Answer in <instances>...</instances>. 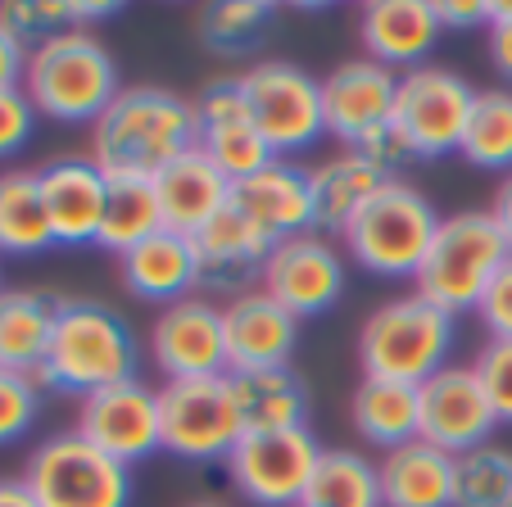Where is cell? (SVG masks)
<instances>
[{"instance_id": "cell-15", "label": "cell", "mask_w": 512, "mask_h": 507, "mask_svg": "<svg viewBox=\"0 0 512 507\" xmlns=\"http://www.w3.org/2000/svg\"><path fill=\"white\" fill-rule=\"evenodd\" d=\"M150 363L164 381H200V376H227L223 349V308L191 295L168 304L150 322Z\"/></svg>"}, {"instance_id": "cell-45", "label": "cell", "mask_w": 512, "mask_h": 507, "mask_svg": "<svg viewBox=\"0 0 512 507\" xmlns=\"http://www.w3.org/2000/svg\"><path fill=\"white\" fill-rule=\"evenodd\" d=\"M490 218L499 222V231L508 236V245H512V173L499 182V191H494V204H490Z\"/></svg>"}, {"instance_id": "cell-38", "label": "cell", "mask_w": 512, "mask_h": 507, "mask_svg": "<svg viewBox=\"0 0 512 507\" xmlns=\"http://www.w3.org/2000/svg\"><path fill=\"white\" fill-rule=\"evenodd\" d=\"M476 376H481L490 408L499 417V426H512V340H485L481 354L472 358Z\"/></svg>"}, {"instance_id": "cell-5", "label": "cell", "mask_w": 512, "mask_h": 507, "mask_svg": "<svg viewBox=\"0 0 512 507\" xmlns=\"http://www.w3.org/2000/svg\"><path fill=\"white\" fill-rule=\"evenodd\" d=\"M512 259L508 236L499 231V222L490 218V209H463L440 218L431 249L422 259V272L413 277L417 295L431 299L445 313H476L490 290V281L499 277V268Z\"/></svg>"}, {"instance_id": "cell-11", "label": "cell", "mask_w": 512, "mask_h": 507, "mask_svg": "<svg viewBox=\"0 0 512 507\" xmlns=\"http://www.w3.org/2000/svg\"><path fill=\"white\" fill-rule=\"evenodd\" d=\"M322 444L309 426L295 431H254L241 435L232 458L223 462L232 489L254 507H304L313 485Z\"/></svg>"}, {"instance_id": "cell-6", "label": "cell", "mask_w": 512, "mask_h": 507, "mask_svg": "<svg viewBox=\"0 0 512 507\" xmlns=\"http://www.w3.org/2000/svg\"><path fill=\"white\" fill-rule=\"evenodd\" d=\"M440 231V213L413 182L395 177L372 195L345 227V254L372 277L404 281L422 272V259Z\"/></svg>"}, {"instance_id": "cell-9", "label": "cell", "mask_w": 512, "mask_h": 507, "mask_svg": "<svg viewBox=\"0 0 512 507\" xmlns=\"http://www.w3.org/2000/svg\"><path fill=\"white\" fill-rule=\"evenodd\" d=\"M245 105H250V123L268 141L277 159L304 154L327 136V118H322V82L304 73L290 59H259L250 73H241Z\"/></svg>"}, {"instance_id": "cell-27", "label": "cell", "mask_w": 512, "mask_h": 507, "mask_svg": "<svg viewBox=\"0 0 512 507\" xmlns=\"http://www.w3.org/2000/svg\"><path fill=\"white\" fill-rule=\"evenodd\" d=\"M349 421H354V431L368 444L390 453L422 435V390L404 381L363 376L354 399H349Z\"/></svg>"}, {"instance_id": "cell-46", "label": "cell", "mask_w": 512, "mask_h": 507, "mask_svg": "<svg viewBox=\"0 0 512 507\" xmlns=\"http://www.w3.org/2000/svg\"><path fill=\"white\" fill-rule=\"evenodd\" d=\"M0 507H41V503L23 485V476H0Z\"/></svg>"}, {"instance_id": "cell-40", "label": "cell", "mask_w": 512, "mask_h": 507, "mask_svg": "<svg viewBox=\"0 0 512 507\" xmlns=\"http://www.w3.org/2000/svg\"><path fill=\"white\" fill-rule=\"evenodd\" d=\"M37 118L41 114L32 109V100H28V91L23 87L0 91V159H14V154L32 141Z\"/></svg>"}, {"instance_id": "cell-3", "label": "cell", "mask_w": 512, "mask_h": 507, "mask_svg": "<svg viewBox=\"0 0 512 507\" xmlns=\"http://www.w3.org/2000/svg\"><path fill=\"white\" fill-rule=\"evenodd\" d=\"M23 91H28L32 109L41 118L96 123L118 100L123 82H118V59L109 55L105 41L87 28H73L41 41L37 50H28Z\"/></svg>"}, {"instance_id": "cell-44", "label": "cell", "mask_w": 512, "mask_h": 507, "mask_svg": "<svg viewBox=\"0 0 512 507\" xmlns=\"http://www.w3.org/2000/svg\"><path fill=\"white\" fill-rule=\"evenodd\" d=\"M23 68H28V50L0 28V91L10 87H23Z\"/></svg>"}, {"instance_id": "cell-20", "label": "cell", "mask_w": 512, "mask_h": 507, "mask_svg": "<svg viewBox=\"0 0 512 507\" xmlns=\"http://www.w3.org/2000/svg\"><path fill=\"white\" fill-rule=\"evenodd\" d=\"M232 209H241L272 245L290 236H304V231H318L309 168H300L290 159H272L263 173L232 182Z\"/></svg>"}, {"instance_id": "cell-26", "label": "cell", "mask_w": 512, "mask_h": 507, "mask_svg": "<svg viewBox=\"0 0 512 507\" xmlns=\"http://www.w3.org/2000/svg\"><path fill=\"white\" fill-rule=\"evenodd\" d=\"M309 182H313L318 231H327V236H345V227L354 222V213L363 209L386 182H395V177H386L381 168H372L358 150H336V154H327L318 168H309Z\"/></svg>"}, {"instance_id": "cell-10", "label": "cell", "mask_w": 512, "mask_h": 507, "mask_svg": "<svg viewBox=\"0 0 512 507\" xmlns=\"http://www.w3.org/2000/svg\"><path fill=\"white\" fill-rule=\"evenodd\" d=\"M472 105H476V87L463 73L422 64L413 73H399L390 123L413 145L417 163H431V159H449V154L463 150Z\"/></svg>"}, {"instance_id": "cell-24", "label": "cell", "mask_w": 512, "mask_h": 507, "mask_svg": "<svg viewBox=\"0 0 512 507\" xmlns=\"http://www.w3.org/2000/svg\"><path fill=\"white\" fill-rule=\"evenodd\" d=\"M118 277L145 304H177L191 299V290L200 286V254H195L191 236L177 231H155L150 240H141L136 249H127L118 259Z\"/></svg>"}, {"instance_id": "cell-8", "label": "cell", "mask_w": 512, "mask_h": 507, "mask_svg": "<svg viewBox=\"0 0 512 507\" xmlns=\"http://www.w3.org/2000/svg\"><path fill=\"white\" fill-rule=\"evenodd\" d=\"M245 421L236 408L232 376L164 381L159 390V444L177 462H227L241 444Z\"/></svg>"}, {"instance_id": "cell-42", "label": "cell", "mask_w": 512, "mask_h": 507, "mask_svg": "<svg viewBox=\"0 0 512 507\" xmlns=\"http://www.w3.org/2000/svg\"><path fill=\"white\" fill-rule=\"evenodd\" d=\"M485 46H490V64L503 82H512V0L508 5H490V28H485Z\"/></svg>"}, {"instance_id": "cell-30", "label": "cell", "mask_w": 512, "mask_h": 507, "mask_svg": "<svg viewBox=\"0 0 512 507\" xmlns=\"http://www.w3.org/2000/svg\"><path fill=\"white\" fill-rule=\"evenodd\" d=\"M55 304L41 290H0V367L37 376L55 331Z\"/></svg>"}, {"instance_id": "cell-12", "label": "cell", "mask_w": 512, "mask_h": 507, "mask_svg": "<svg viewBox=\"0 0 512 507\" xmlns=\"http://www.w3.org/2000/svg\"><path fill=\"white\" fill-rule=\"evenodd\" d=\"M345 281H349L345 254L327 236L304 231V236L272 245L259 290H268L286 313H295L304 322V317H322L327 308H336L340 295H345Z\"/></svg>"}, {"instance_id": "cell-14", "label": "cell", "mask_w": 512, "mask_h": 507, "mask_svg": "<svg viewBox=\"0 0 512 507\" xmlns=\"http://www.w3.org/2000/svg\"><path fill=\"white\" fill-rule=\"evenodd\" d=\"M417 390H422V435H417V440L463 458V453H472V449H485L490 435L499 431L490 394H485L472 363L440 367V372L426 385H417Z\"/></svg>"}, {"instance_id": "cell-23", "label": "cell", "mask_w": 512, "mask_h": 507, "mask_svg": "<svg viewBox=\"0 0 512 507\" xmlns=\"http://www.w3.org/2000/svg\"><path fill=\"white\" fill-rule=\"evenodd\" d=\"M195 254H200V286L227 290V295L236 299V295H245V290H254V281L263 277L272 240L263 236L241 209L227 204V209L195 236Z\"/></svg>"}, {"instance_id": "cell-41", "label": "cell", "mask_w": 512, "mask_h": 507, "mask_svg": "<svg viewBox=\"0 0 512 507\" xmlns=\"http://www.w3.org/2000/svg\"><path fill=\"white\" fill-rule=\"evenodd\" d=\"M476 317H481V326H485L490 340H512V259L503 263L499 277L490 281V290H485Z\"/></svg>"}, {"instance_id": "cell-47", "label": "cell", "mask_w": 512, "mask_h": 507, "mask_svg": "<svg viewBox=\"0 0 512 507\" xmlns=\"http://www.w3.org/2000/svg\"><path fill=\"white\" fill-rule=\"evenodd\" d=\"M186 507H227V503H218V498H195V503H186Z\"/></svg>"}, {"instance_id": "cell-43", "label": "cell", "mask_w": 512, "mask_h": 507, "mask_svg": "<svg viewBox=\"0 0 512 507\" xmlns=\"http://www.w3.org/2000/svg\"><path fill=\"white\" fill-rule=\"evenodd\" d=\"M435 23L445 32H472V28H490V5L485 0H431Z\"/></svg>"}, {"instance_id": "cell-35", "label": "cell", "mask_w": 512, "mask_h": 507, "mask_svg": "<svg viewBox=\"0 0 512 507\" xmlns=\"http://www.w3.org/2000/svg\"><path fill=\"white\" fill-rule=\"evenodd\" d=\"M272 19L268 0H223L200 14V41L218 55H245Z\"/></svg>"}, {"instance_id": "cell-1", "label": "cell", "mask_w": 512, "mask_h": 507, "mask_svg": "<svg viewBox=\"0 0 512 507\" xmlns=\"http://www.w3.org/2000/svg\"><path fill=\"white\" fill-rule=\"evenodd\" d=\"M195 150V109L168 87H123L91 123V163L105 177L155 182L173 159Z\"/></svg>"}, {"instance_id": "cell-37", "label": "cell", "mask_w": 512, "mask_h": 507, "mask_svg": "<svg viewBox=\"0 0 512 507\" xmlns=\"http://www.w3.org/2000/svg\"><path fill=\"white\" fill-rule=\"evenodd\" d=\"M41 394L46 390L37 385V376L0 367V449H5V444H19L23 435L37 426Z\"/></svg>"}, {"instance_id": "cell-33", "label": "cell", "mask_w": 512, "mask_h": 507, "mask_svg": "<svg viewBox=\"0 0 512 507\" xmlns=\"http://www.w3.org/2000/svg\"><path fill=\"white\" fill-rule=\"evenodd\" d=\"M458 154L472 168H485V173H503V177L512 173V87L476 91Z\"/></svg>"}, {"instance_id": "cell-39", "label": "cell", "mask_w": 512, "mask_h": 507, "mask_svg": "<svg viewBox=\"0 0 512 507\" xmlns=\"http://www.w3.org/2000/svg\"><path fill=\"white\" fill-rule=\"evenodd\" d=\"M345 150H358L363 159L372 163V168H381L386 177H404V168H413V163H417L413 145L404 141V132H399L395 123L372 127L368 136H358V141H354V145H345Z\"/></svg>"}, {"instance_id": "cell-13", "label": "cell", "mask_w": 512, "mask_h": 507, "mask_svg": "<svg viewBox=\"0 0 512 507\" xmlns=\"http://www.w3.org/2000/svg\"><path fill=\"white\" fill-rule=\"evenodd\" d=\"M73 431L100 453H109L123 467H136L150 453H159V390L141 381H118L109 390H96L78 399Z\"/></svg>"}, {"instance_id": "cell-18", "label": "cell", "mask_w": 512, "mask_h": 507, "mask_svg": "<svg viewBox=\"0 0 512 507\" xmlns=\"http://www.w3.org/2000/svg\"><path fill=\"white\" fill-rule=\"evenodd\" d=\"M37 173H41V195H46L55 245L64 249L96 245L100 222H105L109 177L91 163V154H59V159L41 163Z\"/></svg>"}, {"instance_id": "cell-29", "label": "cell", "mask_w": 512, "mask_h": 507, "mask_svg": "<svg viewBox=\"0 0 512 507\" xmlns=\"http://www.w3.org/2000/svg\"><path fill=\"white\" fill-rule=\"evenodd\" d=\"M55 249L46 195H41L37 168H5L0 173V254L10 259H37Z\"/></svg>"}, {"instance_id": "cell-32", "label": "cell", "mask_w": 512, "mask_h": 507, "mask_svg": "<svg viewBox=\"0 0 512 507\" xmlns=\"http://www.w3.org/2000/svg\"><path fill=\"white\" fill-rule=\"evenodd\" d=\"M304 507H381L377 462L354 449H322Z\"/></svg>"}, {"instance_id": "cell-22", "label": "cell", "mask_w": 512, "mask_h": 507, "mask_svg": "<svg viewBox=\"0 0 512 507\" xmlns=\"http://www.w3.org/2000/svg\"><path fill=\"white\" fill-rule=\"evenodd\" d=\"M155 200L159 213H164V227L195 240L232 204V177L195 145V150H186L182 159H173L155 177Z\"/></svg>"}, {"instance_id": "cell-48", "label": "cell", "mask_w": 512, "mask_h": 507, "mask_svg": "<svg viewBox=\"0 0 512 507\" xmlns=\"http://www.w3.org/2000/svg\"><path fill=\"white\" fill-rule=\"evenodd\" d=\"M0 290H5V286H0Z\"/></svg>"}, {"instance_id": "cell-31", "label": "cell", "mask_w": 512, "mask_h": 507, "mask_svg": "<svg viewBox=\"0 0 512 507\" xmlns=\"http://www.w3.org/2000/svg\"><path fill=\"white\" fill-rule=\"evenodd\" d=\"M155 231H164L155 182H141V177H109V200H105V222H100L96 249L123 259L127 249H136L141 240L155 236Z\"/></svg>"}, {"instance_id": "cell-17", "label": "cell", "mask_w": 512, "mask_h": 507, "mask_svg": "<svg viewBox=\"0 0 512 507\" xmlns=\"http://www.w3.org/2000/svg\"><path fill=\"white\" fill-rule=\"evenodd\" d=\"M300 345V317L286 313L268 290H245L223 304V349L227 376L290 367V354Z\"/></svg>"}, {"instance_id": "cell-2", "label": "cell", "mask_w": 512, "mask_h": 507, "mask_svg": "<svg viewBox=\"0 0 512 507\" xmlns=\"http://www.w3.org/2000/svg\"><path fill=\"white\" fill-rule=\"evenodd\" d=\"M141 345L118 308L100 299H59L46 363L37 367V385L55 394L87 399L118 381H136Z\"/></svg>"}, {"instance_id": "cell-21", "label": "cell", "mask_w": 512, "mask_h": 507, "mask_svg": "<svg viewBox=\"0 0 512 507\" xmlns=\"http://www.w3.org/2000/svg\"><path fill=\"white\" fill-rule=\"evenodd\" d=\"M445 28L435 23L431 0H372L358 14V41L363 55L377 59L390 73H413L431 59Z\"/></svg>"}, {"instance_id": "cell-19", "label": "cell", "mask_w": 512, "mask_h": 507, "mask_svg": "<svg viewBox=\"0 0 512 507\" xmlns=\"http://www.w3.org/2000/svg\"><path fill=\"white\" fill-rule=\"evenodd\" d=\"M399 91V73L381 68L377 59L358 55L345 59L327 73L322 82V118H327V136H336L340 145H354L358 136H368L372 127L390 123Z\"/></svg>"}, {"instance_id": "cell-36", "label": "cell", "mask_w": 512, "mask_h": 507, "mask_svg": "<svg viewBox=\"0 0 512 507\" xmlns=\"http://www.w3.org/2000/svg\"><path fill=\"white\" fill-rule=\"evenodd\" d=\"M0 28L10 32L23 50H37L41 41L59 37V32L82 28V0H5L0 5Z\"/></svg>"}, {"instance_id": "cell-16", "label": "cell", "mask_w": 512, "mask_h": 507, "mask_svg": "<svg viewBox=\"0 0 512 507\" xmlns=\"http://www.w3.org/2000/svg\"><path fill=\"white\" fill-rule=\"evenodd\" d=\"M191 109H195V145H200L232 182H245V177L263 173V168L277 159V154L268 150V141L259 136V127L250 123L241 77L209 82V87L191 100Z\"/></svg>"}, {"instance_id": "cell-4", "label": "cell", "mask_w": 512, "mask_h": 507, "mask_svg": "<svg viewBox=\"0 0 512 507\" xmlns=\"http://www.w3.org/2000/svg\"><path fill=\"white\" fill-rule=\"evenodd\" d=\"M454 340L458 317L413 290V295L386 299L377 313H368L358 331V363H363V376L426 385L440 367H449Z\"/></svg>"}, {"instance_id": "cell-7", "label": "cell", "mask_w": 512, "mask_h": 507, "mask_svg": "<svg viewBox=\"0 0 512 507\" xmlns=\"http://www.w3.org/2000/svg\"><path fill=\"white\" fill-rule=\"evenodd\" d=\"M23 485L41 507H132V467L87 444L78 431L46 435L23 462Z\"/></svg>"}, {"instance_id": "cell-34", "label": "cell", "mask_w": 512, "mask_h": 507, "mask_svg": "<svg viewBox=\"0 0 512 507\" xmlns=\"http://www.w3.org/2000/svg\"><path fill=\"white\" fill-rule=\"evenodd\" d=\"M454 507H512V453L485 444L458 458Z\"/></svg>"}, {"instance_id": "cell-28", "label": "cell", "mask_w": 512, "mask_h": 507, "mask_svg": "<svg viewBox=\"0 0 512 507\" xmlns=\"http://www.w3.org/2000/svg\"><path fill=\"white\" fill-rule=\"evenodd\" d=\"M236 408H241L245 435L254 431H295L309 426V385L295 367H268V372L232 376Z\"/></svg>"}, {"instance_id": "cell-25", "label": "cell", "mask_w": 512, "mask_h": 507, "mask_svg": "<svg viewBox=\"0 0 512 507\" xmlns=\"http://www.w3.org/2000/svg\"><path fill=\"white\" fill-rule=\"evenodd\" d=\"M381 507H454L458 458L426 440H408L381 453Z\"/></svg>"}]
</instances>
